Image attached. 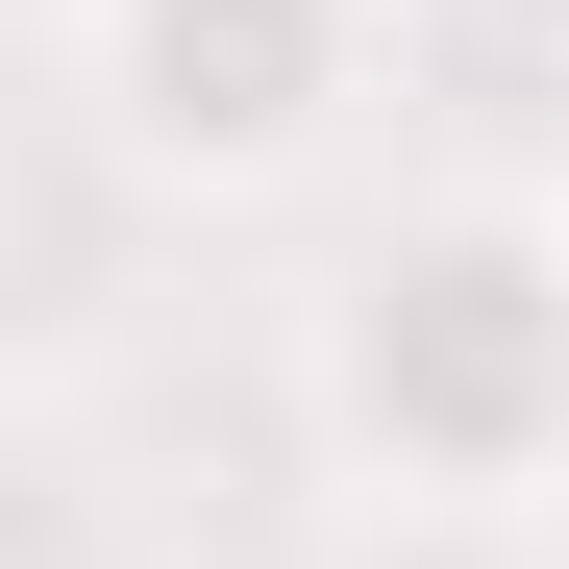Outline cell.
Masks as SVG:
<instances>
[{"instance_id":"cell-1","label":"cell","mask_w":569,"mask_h":569,"mask_svg":"<svg viewBox=\"0 0 569 569\" xmlns=\"http://www.w3.org/2000/svg\"><path fill=\"white\" fill-rule=\"evenodd\" d=\"M298 397L347 446V496L397 520L569 496V199H421L397 248H347L298 322Z\"/></svg>"},{"instance_id":"cell-2","label":"cell","mask_w":569,"mask_h":569,"mask_svg":"<svg viewBox=\"0 0 569 569\" xmlns=\"http://www.w3.org/2000/svg\"><path fill=\"white\" fill-rule=\"evenodd\" d=\"M371 100V0H74V124L149 199H298Z\"/></svg>"}]
</instances>
